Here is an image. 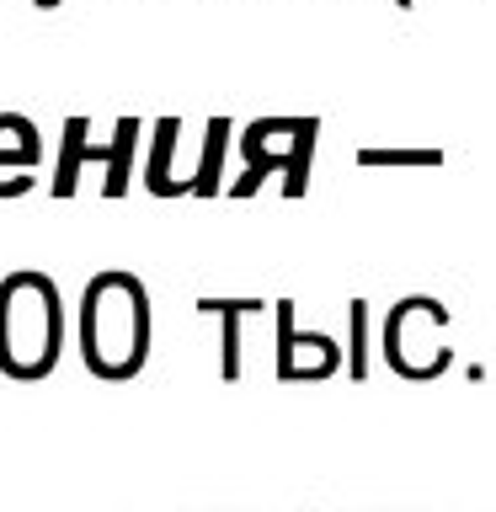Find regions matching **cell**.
Returning <instances> with one entry per match:
<instances>
[{
	"instance_id": "obj_11",
	"label": "cell",
	"mask_w": 496,
	"mask_h": 512,
	"mask_svg": "<svg viewBox=\"0 0 496 512\" xmlns=\"http://www.w3.org/2000/svg\"><path fill=\"white\" fill-rule=\"evenodd\" d=\"M347 326H352V347H347V374L368 379V299L347 304Z\"/></svg>"
},
{
	"instance_id": "obj_15",
	"label": "cell",
	"mask_w": 496,
	"mask_h": 512,
	"mask_svg": "<svg viewBox=\"0 0 496 512\" xmlns=\"http://www.w3.org/2000/svg\"><path fill=\"white\" fill-rule=\"evenodd\" d=\"M32 6H38V11H54V6H64V0H32Z\"/></svg>"
},
{
	"instance_id": "obj_7",
	"label": "cell",
	"mask_w": 496,
	"mask_h": 512,
	"mask_svg": "<svg viewBox=\"0 0 496 512\" xmlns=\"http://www.w3.org/2000/svg\"><path fill=\"white\" fill-rule=\"evenodd\" d=\"M176 144H182V118H160L150 134V155H144V187L155 198H187L192 176L176 166Z\"/></svg>"
},
{
	"instance_id": "obj_4",
	"label": "cell",
	"mask_w": 496,
	"mask_h": 512,
	"mask_svg": "<svg viewBox=\"0 0 496 512\" xmlns=\"http://www.w3.org/2000/svg\"><path fill=\"white\" fill-rule=\"evenodd\" d=\"M134 144H139V118H118L112 139H91V118H64V144H59V166H54V198H75L80 166L102 160V192L123 198L134 182Z\"/></svg>"
},
{
	"instance_id": "obj_6",
	"label": "cell",
	"mask_w": 496,
	"mask_h": 512,
	"mask_svg": "<svg viewBox=\"0 0 496 512\" xmlns=\"http://www.w3.org/2000/svg\"><path fill=\"white\" fill-rule=\"evenodd\" d=\"M272 315H278V379L283 384H320L347 368L342 347L326 331L294 326V299H272Z\"/></svg>"
},
{
	"instance_id": "obj_2",
	"label": "cell",
	"mask_w": 496,
	"mask_h": 512,
	"mask_svg": "<svg viewBox=\"0 0 496 512\" xmlns=\"http://www.w3.org/2000/svg\"><path fill=\"white\" fill-rule=\"evenodd\" d=\"M64 358V294L48 272H6L0 278V374L38 384Z\"/></svg>"
},
{
	"instance_id": "obj_8",
	"label": "cell",
	"mask_w": 496,
	"mask_h": 512,
	"mask_svg": "<svg viewBox=\"0 0 496 512\" xmlns=\"http://www.w3.org/2000/svg\"><path fill=\"white\" fill-rule=\"evenodd\" d=\"M272 310L262 299H198V315H219V379H240V320Z\"/></svg>"
},
{
	"instance_id": "obj_12",
	"label": "cell",
	"mask_w": 496,
	"mask_h": 512,
	"mask_svg": "<svg viewBox=\"0 0 496 512\" xmlns=\"http://www.w3.org/2000/svg\"><path fill=\"white\" fill-rule=\"evenodd\" d=\"M358 166H443V150H374V144H363Z\"/></svg>"
},
{
	"instance_id": "obj_13",
	"label": "cell",
	"mask_w": 496,
	"mask_h": 512,
	"mask_svg": "<svg viewBox=\"0 0 496 512\" xmlns=\"http://www.w3.org/2000/svg\"><path fill=\"white\" fill-rule=\"evenodd\" d=\"M38 187L32 166H0V198H22V192Z\"/></svg>"
},
{
	"instance_id": "obj_14",
	"label": "cell",
	"mask_w": 496,
	"mask_h": 512,
	"mask_svg": "<svg viewBox=\"0 0 496 512\" xmlns=\"http://www.w3.org/2000/svg\"><path fill=\"white\" fill-rule=\"evenodd\" d=\"M267 176H278V171H267V166H246V171H240L235 182H230V192H235V198H256V192L267 187Z\"/></svg>"
},
{
	"instance_id": "obj_3",
	"label": "cell",
	"mask_w": 496,
	"mask_h": 512,
	"mask_svg": "<svg viewBox=\"0 0 496 512\" xmlns=\"http://www.w3.org/2000/svg\"><path fill=\"white\" fill-rule=\"evenodd\" d=\"M448 331H454V310L432 294H406L400 304H390L379 331L384 363L390 374L411 379V384H432L454 368V347H448Z\"/></svg>"
},
{
	"instance_id": "obj_1",
	"label": "cell",
	"mask_w": 496,
	"mask_h": 512,
	"mask_svg": "<svg viewBox=\"0 0 496 512\" xmlns=\"http://www.w3.org/2000/svg\"><path fill=\"white\" fill-rule=\"evenodd\" d=\"M75 342L80 363L107 384H128L144 374L155 347V304L134 272H96L80 288L75 310Z\"/></svg>"
},
{
	"instance_id": "obj_16",
	"label": "cell",
	"mask_w": 496,
	"mask_h": 512,
	"mask_svg": "<svg viewBox=\"0 0 496 512\" xmlns=\"http://www.w3.org/2000/svg\"><path fill=\"white\" fill-rule=\"evenodd\" d=\"M395 6H400V11H411V0H395Z\"/></svg>"
},
{
	"instance_id": "obj_10",
	"label": "cell",
	"mask_w": 496,
	"mask_h": 512,
	"mask_svg": "<svg viewBox=\"0 0 496 512\" xmlns=\"http://www.w3.org/2000/svg\"><path fill=\"white\" fill-rule=\"evenodd\" d=\"M43 160V134L27 112H0V166H32Z\"/></svg>"
},
{
	"instance_id": "obj_5",
	"label": "cell",
	"mask_w": 496,
	"mask_h": 512,
	"mask_svg": "<svg viewBox=\"0 0 496 512\" xmlns=\"http://www.w3.org/2000/svg\"><path fill=\"white\" fill-rule=\"evenodd\" d=\"M320 118H256L240 128V160L283 176V198H304Z\"/></svg>"
},
{
	"instance_id": "obj_9",
	"label": "cell",
	"mask_w": 496,
	"mask_h": 512,
	"mask_svg": "<svg viewBox=\"0 0 496 512\" xmlns=\"http://www.w3.org/2000/svg\"><path fill=\"white\" fill-rule=\"evenodd\" d=\"M230 134H235L230 118H208V123H203V150H198V166H192V192H198V198H214V192L224 187L219 171H224Z\"/></svg>"
}]
</instances>
